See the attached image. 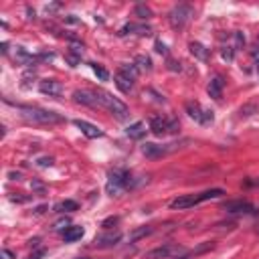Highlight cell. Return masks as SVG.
Wrapping results in <instances>:
<instances>
[{
	"instance_id": "cell-11",
	"label": "cell",
	"mask_w": 259,
	"mask_h": 259,
	"mask_svg": "<svg viewBox=\"0 0 259 259\" xmlns=\"http://www.w3.org/2000/svg\"><path fill=\"white\" fill-rule=\"evenodd\" d=\"M223 210H227V212H253V204L243 200V198H237V200H227L223 204Z\"/></svg>"
},
{
	"instance_id": "cell-18",
	"label": "cell",
	"mask_w": 259,
	"mask_h": 259,
	"mask_svg": "<svg viewBox=\"0 0 259 259\" xmlns=\"http://www.w3.org/2000/svg\"><path fill=\"white\" fill-rule=\"evenodd\" d=\"M85 235V231H83V227H77V225H71V227H67L65 231H63V239L67 241V243H73V241H79L81 237Z\"/></svg>"
},
{
	"instance_id": "cell-32",
	"label": "cell",
	"mask_w": 259,
	"mask_h": 259,
	"mask_svg": "<svg viewBox=\"0 0 259 259\" xmlns=\"http://www.w3.org/2000/svg\"><path fill=\"white\" fill-rule=\"evenodd\" d=\"M69 227V219H61L55 223V231H61V229H67Z\"/></svg>"
},
{
	"instance_id": "cell-40",
	"label": "cell",
	"mask_w": 259,
	"mask_h": 259,
	"mask_svg": "<svg viewBox=\"0 0 259 259\" xmlns=\"http://www.w3.org/2000/svg\"><path fill=\"white\" fill-rule=\"evenodd\" d=\"M178 259H188V257H178Z\"/></svg>"
},
{
	"instance_id": "cell-36",
	"label": "cell",
	"mask_w": 259,
	"mask_h": 259,
	"mask_svg": "<svg viewBox=\"0 0 259 259\" xmlns=\"http://www.w3.org/2000/svg\"><path fill=\"white\" fill-rule=\"evenodd\" d=\"M251 57H253V59H255V61L259 63V47H255V49L251 51Z\"/></svg>"
},
{
	"instance_id": "cell-15",
	"label": "cell",
	"mask_w": 259,
	"mask_h": 259,
	"mask_svg": "<svg viewBox=\"0 0 259 259\" xmlns=\"http://www.w3.org/2000/svg\"><path fill=\"white\" fill-rule=\"evenodd\" d=\"M223 85H225V83H223V79H221L219 75H217V77H212V79L208 81V85H206L208 95H210L212 99H217V101H219V99L223 97Z\"/></svg>"
},
{
	"instance_id": "cell-2",
	"label": "cell",
	"mask_w": 259,
	"mask_h": 259,
	"mask_svg": "<svg viewBox=\"0 0 259 259\" xmlns=\"http://www.w3.org/2000/svg\"><path fill=\"white\" fill-rule=\"evenodd\" d=\"M95 95H97V101H99V107H105L111 115H115L117 119H127L130 115V109L123 101H119L117 97H113L111 93L103 91V89H95Z\"/></svg>"
},
{
	"instance_id": "cell-28",
	"label": "cell",
	"mask_w": 259,
	"mask_h": 259,
	"mask_svg": "<svg viewBox=\"0 0 259 259\" xmlns=\"http://www.w3.org/2000/svg\"><path fill=\"white\" fill-rule=\"evenodd\" d=\"M30 186H32V190H34L36 194H45V192H47V186H45L42 182H38V180H32Z\"/></svg>"
},
{
	"instance_id": "cell-16",
	"label": "cell",
	"mask_w": 259,
	"mask_h": 259,
	"mask_svg": "<svg viewBox=\"0 0 259 259\" xmlns=\"http://www.w3.org/2000/svg\"><path fill=\"white\" fill-rule=\"evenodd\" d=\"M115 87H117L121 93H130V91L134 89V79L127 77V75H123L121 71H117V73H115Z\"/></svg>"
},
{
	"instance_id": "cell-6",
	"label": "cell",
	"mask_w": 259,
	"mask_h": 259,
	"mask_svg": "<svg viewBox=\"0 0 259 259\" xmlns=\"http://www.w3.org/2000/svg\"><path fill=\"white\" fill-rule=\"evenodd\" d=\"M178 127H180L178 119H166V117H160V115H156V117L150 119V130H152V134H156V136L176 134Z\"/></svg>"
},
{
	"instance_id": "cell-14",
	"label": "cell",
	"mask_w": 259,
	"mask_h": 259,
	"mask_svg": "<svg viewBox=\"0 0 259 259\" xmlns=\"http://www.w3.org/2000/svg\"><path fill=\"white\" fill-rule=\"evenodd\" d=\"M178 249L174 247V245H162V247H156V249H152V251H148L146 253V259H166V257H170L172 253H176Z\"/></svg>"
},
{
	"instance_id": "cell-26",
	"label": "cell",
	"mask_w": 259,
	"mask_h": 259,
	"mask_svg": "<svg viewBox=\"0 0 259 259\" xmlns=\"http://www.w3.org/2000/svg\"><path fill=\"white\" fill-rule=\"evenodd\" d=\"M119 71H121L123 75L132 77V79H136V77H138V67H136V65H121V67H119Z\"/></svg>"
},
{
	"instance_id": "cell-23",
	"label": "cell",
	"mask_w": 259,
	"mask_h": 259,
	"mask_svg": "<svg viewBox=\"0 0 259 259\" xmlns=\"http://www.w3.org/2000/svg\"><path fill=\"white\" fill-rule=\"evenodd\" d=\"M152 233V227H140V229H134L132 233H130V241H140L142 237H146V235H150Z\"/></svg>"
},
{
	"instance_id": "cell-22",
	"label": "cell",
	"mask_w": 259,
	"mask_h": 259,
	"mask_svg": "<svg viewBox=\"0 0 259 259\" xmlns=\"http://www.w3.org/2000/svg\"><path fill=\"white\" fill-rule=\"evenodd\" d=\"M134 65L138 67V71H152V61H150V57H146V55H138V57L134 59Z\"/></svg>"
},
{
	"instance_id": "cell-39",
	"label": "cell",
	"mask_w": 259,
	"mask_h": 259,
	"mask_svg": "<svg viewBox=\"0 0 259 259\" xmlns=\"http://www.w3.org/2000/svg\"><path fill=\"white\" fill-rule=\"evenodd\" d=\"M257 73H259V63H257Z\"/></svg>"
},
{
	"instance_id": "cell-27",
	"label": "cell",
	"mask_w": 259,
	"mask_h": 259,
	"mask_svg": "<svg viewBox=\"0 0 259 259\" xmlns=\"http://www.w3.org/2000/svg\"><path fill=\"white\" fill-rule=\"evenodd\" d=\"M136 14H138L140 18H150V16H152V10H150L146 4H138V6H136Z\"/></svg>"
},
{
	"instance_id": "cell-29",
	"label": "cell",
	"mask_w": 259,
	"mask_h": 259,
	"mask_svg": "<svg viewBox=\"0 0 259 259\" xmlns=\"http://www.w3.org/2000/svg\"><path fill=\"white\" fill-rule=\"evenodd\" d=\"M235 47H237V49H243V47H245V36H243V32H239V30L235 32Z\"/></svg>"
},
{
	"instance_id": "cell-25",
	"label": "cell",
	"mask_w": 259,
	"mask_h": 259,
	"mask_svg": "<svg viewBox=\"0 0 259 259\" xmlns=\"http://www.w3.org/2000/svg\"><path fill=\"white\" fill-rule=\"evenodd\" d=\"M89 67H91V69H93V73L99 77V81H107V79H109L107 69H103L101 65H97V63H89Z\"/></svg>"
},
{
	"instance_id": "cell-13",
	"label": "cell",
	"mask_w": 259,
	"mask_h": 259,
	"mask_svg": "<svg viewBox=\"0 0 259 259\" xmlns=\"http://www.w3.org/2000/svg\"><path fill=\"white\" fill-rule=\"evenodd\" d=\"M73 123L81 130V134L83 136H87V138H101L103 136V132L97 127V125H93V123H89V121H85V119H73Z\"/></svg>"
},
{
	"instance_id": "cell-34",
	"label": "cell",
	"mask_w": 259,
	"mask_h": 259,
	"mask_svg": "<svg viewBox=\"0 0 259 259\" xmlns=\"http://www.w3.org/2000/svg\"><path fill=\"white\" fill-rule=\"evenodd\" d=\"M36 164H38V166H51V164H53V158H51V156H49V158H47V156H42V158H38V160H36Z\"/></svg>"
},
{
	"instance_id": "cell-19",
	"label": "cell",
	"mask_w": 259,
	"mask_h": 259,
	"mask_svg": "<svg viewBox=\"0 0 259 259\" xmlns=\"http://www.w3.org/2000/svg\"><path fill=\"white\" fill-rule=\"evenodd\" d=\"M130 32H134V34H150L152 28L146 26V24H125V26L119 30L121 36H123V34H130Z\"/></svg>"
},
{
	"instance_id": "cell-24",
	"label": "cell",
	"mask_w": 259,
	"mask_h": 259,
	"mask_svg": "<svg viewBox=\"0 0 259 259\" xmlns=\"http://www.w3.org/2000/svg\"><path fill=\"white\" fill-rule=\"evenodd\" d=\"M253 113H259V103H247V105H243V107L239 109V115H241V117H249V115H253Z\"/></svg>"
},
{
	"instance_id": "cell-38",
	"label": "cell",
	"mask_w": 259,
	"mask_h": 259,
	"mask_svg": "<svg viewBox=\"0 0 259 259\" xmlns=\"http://www.w3.org/2000/svg\"><path fill=\"white\" fill-rule=\"evenodd\" d=\"M255 184H257V186H259V178H257V180H255Z\"/></svg>"
},
{
	"instance_id": "cell-21",
	"label": "cell",
	"mask_w": 259,
	"mask_h": 259,
	"mask_svg": "<svg viewBox=\"0 0 259 259\" xmlns=\"http://www.w3.org/2000/svg\"><path fill=\"white\" fill-rule=\"evenodd\" d=\"M77 208H79V204H77L75 200H61V202L55 204V210H57V212H73V210H77Z\"/></svg>"
},
{
	"instance_id": "cell-33",
	"label": "cell",
	"mask_w": 259,
	"mask_h": 259,
	"mask_svg": "<svg viewBox=\"0 0 259 259\" xmlns=\"http://www.w3.org/2000/svg\"><path fill=\"white\" fill-rule=\"evenodd\" d=\"M156 51H158L160 55H168V49H166V45H164L162 40H156Z\"/></svg>"
},
{
	"instance_id": "cell-7",
	"label": "cell",
	"mask_w": 259,
	"mask_h": 259,
	"mask_svg": "<svg viewBox=\"0 0 259 259\" xmlns=\"http://www.w3.org/2000/svg\"><path fill=\"white\" fill-rule=\"evenodd\" d=\"M184 107H186V113H188L194 121H198V123H202V125H208V123H212V119H214L212 111L202 109L198 101H186Z\"/></svg>"
},
{
	"instance_id": "cell-4",
	"label": "cell",
	"mask_w": 259,
	"mask_h": 259,
	"mask_svg": "<svg viewBox=\"0 0 259 259\" xmlns=\"http://www.w3.org/2000/svg\"><path fill=\"white\" fill-rule=\"evenodd\" d=\"M22 111V117L26 121H32V123H61L63 117L55 111H49V109H40V107H20Z\"/></svg>"
},
{
	"instance_id": "cell-30",
	"label": "cell",
	"mask_w": 259,
	"mask_h": 259,
	"mask_svg": "<svg viewBox=\"0 0 259 259\" xmlns=\"http://www.w3.org/2000/svg\"><path fill=\"white\" fill-rule=\"evenodd\" d=\"M221 55H223V59L225 61H233V47H223V51H221Z\"/></svg>"
},
{
	"instance_id": "cell-12",
	"label": "cell",
	"mask_w": 259,
	"mask_h": 259,
	"mask_svg": "<svg viewBox=\"0 0 259 259\" xmlns=\"http://www.w3.org/2000/svg\"><path fill=\"white\" fill-rule=\"evenodd\" d=\"M121 233L119 231H109V233H101L95 237V247H113L115 243H119Z\"/></svg>"
},
{
	"instance_id": "cell-17",
	"label": "cell",
	"mask_w": 259,
	"mask_h": 259,
	"mask_svg": "<svg viewBox=\"0 0 259 259\" xmlns=\"http://www.w3.org/2000/svg\"><path fill=\"white\" fill-rule=\"evenodd\" d=\"M146 123L144 121H136V123H132L127 130H125V134H127V138H132V140H142L144 136H146Z\"/></svg>"
},
{
	"instance_id": "cell-9",
	"label": "cell",
	"mask_w": 259,
	"mask_h": 259,
	"mask_svg": "<svg viewBox=\"0 0 259 259\" xmlns=\"http://www.w3.org/2000/svg\"><path fill=\"white\" fill-rule=\"evenodd\" d=\"M38 89H40V93H45L49 97H61L63 95V85L57 79H42L38 83Z\"/></svg>"
},
{
	"instance_id": "cell-3",
	"label": "cell",
	"mask_w": 259,
	"mask_h": 259,
	"mask_svg": "<svg viewBox=\"0 0 259 259\" xmlns=\"http://www.w3.org/2000/svg\"><path fill=\"white\" fill-rule=\"evenodd\" d=\"M132 184H134V182H132L130 172L115 168V170H109V174H107V184H105V190H107V194H109V196H117L121 190L130 188Z\"/></svg>"
},
{
	"instance_id": "cell-8",
	"label": "cell",
	"mask_w": 259,
	"mask_h": 259,
	"mask_svg": "<svg viewBox=\"0 0 259 259\" xmlns=\"http://www.w3.org/2000/svg\"><path fill=\"white\" fill-rule=\"evenodd\" d=\"M178 144H166V146H160V144H142V154L146 158H160V156H166L168 152L176 150Z\"/></svg>"
},
{
	"instance_id": "cell-35",
	"label": "cell",
	"mask_w": 259,
	"mask_h": 259,
	"mask_svg": "<svg viewBox=\"0 0 259 259\" xmlns=\"http://www.w3.org/2000/svg\"><path fill=\"white\" fill-rule=\"evenodd\" d=\"M168 69H172V71H180V63H176V61H168Z\"/></svg>"
},
{
	"instance_id": "cell-37",
	"label": "cell",
	"mask_w": 259,
	"mask_h": 259,
	"mask_svg": "<svg viewBox=\"0 0 259 259\" xmlns=\"http://www.w3.org/2000/svg\"><path fill=\"white\" fill-rule=\"evenodd\" d=\"M8 176H10L12 180H20V172H10Z\"/></svg>"
},
{
	"instance_id": "cell-31",
	"label": "cell",
	"mask_w": 259,
	"mask_h": 259,
	"mask_svg": "<svg viewBox=\"0 0 259 259\" xmlns=\"http://www.w3.org/2000/svg\"><path fill=\"white\" fill-rule=\"evenodd\" d=\"M117 221H119L117 217H109V219H105V221L101 223V227H103V229H109L111 225H117Z\"/></svg>"
},
{
	"instance_id": "cell-1",
	"label": "cell",
	"mask_w": 259,
	"mask_h": 259,
	"mask_svg": "<svg viewBox=\"0 0 259 259\" xmlns=\"http://www.w3.org/2000/svg\"><path fill=\"white\" fill-rule=\"evenodd\" d=\"M223 194H225L223 188H210V190H204V192H198V194H182V196L170 200V208H178V210L190 208V206H196V204H200V202H204V200L219 198V196H223Z\"/></svg>"
},
{
	"instance_id": "cell-20",
	"label": "cell",
	"mask_w": 259,
	"mask_h": 259,
	"mask_svg": "<svg viewBox=\"0 0 259 259\" xmlns=\"http://www.w3.org/2000/svg\"><path fill=\"white\" fill-rule=\"evenodd\" d=\"M190 53H192L198 61H208V57H210V51H208L202 42H190Z\"/></svg>"
},
{
	"instance_id": "cell-5",
	"label": "cell",
	"mask_w": 259,
	"mask_h": 259,
	"mask_svg": "<svg viewBox=\"0 0 259 259\" xmlns=\"http://www.w3.org/2000/svg\"><path fill=\"white\" fill-rule=\"evenodd\" d=\"M192 16H194V8L190 4H176L168 12V22L172 28H182Z\"/></svg>"
},
{
	"instance_id": "cell-10",
	"label": "cell",
	"mask_w": 259,
	"mask_h": 259,
	"mask_svg": "<svg viewBox=\"0 0 259 259\" xmlns=\"http://www.w3.org/2000/svg\"><path fill=\"white\" fill-rule=\"evenodd\" d=\"M73 99L77 103H83V105H89V107H99V101H97L95 91H89V89H77V91H73Z\"/></svg>"
}]
</instances>
